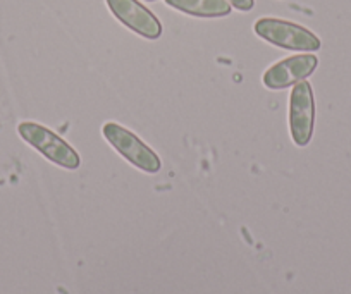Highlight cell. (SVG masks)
Wrapping results in <instances>:
<instances>
[{
    "label": "cell",
    "mask_w": 351,
    "mask_h": 294,
    "mask_svg": "<svg viewBox=\"0 0 351 294\" xmlns=\"http://www.w3.org/2000/svg\"><path fill=\"white\" fill-rule=\"evenodd\" d=\"M253 29L256 36L279 49L295 52H315L320 49L319 36L313 35L310 29L285 19L262 18L255 23Z\"/></svg>",
    "instance_id": "obj_1"
},
{
    "label": "cell",
    "mask_w": 351,
    "mask_h": 294,
    "mask_svg": "<svg viewBox=\"0 0 351 294\" xmlns=\"http://www.w3.org/2000/svg\"><path fill=\"white\" fill-rule=\"evenodd\" d=\"M18 133L29 147L40 151L47 160L53 162L64 169H69V171H74L81 165V158L76 154V150L69 147L62 138L57 136L53 131H50L49 127L26 121V123L19 124Z\"/></svg>",
    "instance_id": "obj_2"
},
{
    "label": "cell",
    "mask_w": 351,
    "mask_h": 294,
    "mask_svg": "<svg viewBox=\"0 0 351 294\" xmlns=\"http://www.w3.org/2000/svg\"><path fill=\"white\" fill-rule=\"evenodd\" d=\"M106 140L112 148H116L130 164L138 167L140 171L155 174L162 169V162L158 155L145 145L134 133L116 123H106L102 127Z\"/></svg>",
    "instance_id": "obj_3"
},
{
    "label": "cell",
    "mask_w": 351,
    "mask_h": 294,
    "mask_svg": "<svg viewBox=\"0 0 351 294\" xmlns=\"http://www.w3.org/2000/svg\"><path fill=\"white\" fill-rule=\"evenodd\" d=\"M315 124V100L312 84L300 81L293 86L289 98V131L296 147H306L313 136Z\"/></svg>",
    "instance_id": "obj_4"
},
{
    "label": "cell",
    "mask_w": 351,
    "mask_h": 294,
    "mask_svg": "<svg viewBox=\"0 0 351 294\" xmlns=\"http://www.w3.org/2000/svg\"><path fill=\"white\" fill-rule=\"evenodd\" d=\"M317 66H319V59L313 53L286 57L263 73V84L269 90H285L300 81H305L310 74H313Z\"/></svg>",
    "instance_id": "obj_5"
},
{
    "label": "cell",
    "mask_w": 351,
    "mask_h": 294,
    "mask_svg": "<svg viewBox=\"0 0 351 294\" xmlns=\"http://www.w3.org/2000/svg\"><path fill=\"white\" fill-rule=\"evenodd\" d=\"M110 12L131 32L147 40H157L162 35V25L154 12L138 0H106Z\"/></svg>",
    "instance_id": "obj_6"
},
{
    "label": "cell",
    "mask_w": 351,
    "mask_h": 294,
    "mask_svg": "<svg viewBox=\"0 0 351 294\" xmlns=\"http://www.w3.org/2000/svg\"><path fill=\"white\" fill-rule=\"evenodd\" d=\"M169 8L193 18H224L231 14L228 0H165Z\"/></svg>",
    "instance_id": "obj_7"
},
{
    "label": "cell",
    "mask_w": 351,
    "mask_h": 294,
    "mask_svg": "<svg viewBox=\"0 0 351 294\" xmlns=\"http://www.w3.org/2000/svg\"><path fill=\"white\" fill-rule=\"evenodd\" d=\"M228 2L231 4V8L238 9L241 12L252 11L253 5H255V0H228Z\"/></svg>",
    "instance_id": "obj_8"
},
{
    "label": "cell",
    "mask_w": 351,
    "mask_h": 294,
    "mask_svg": "<svg viewBox=\"0 0 351 294\" xmlns=\"http://www.w3.org/2000/svg\"><path fill=\"white\" fill-rule=\"evenodd\" d=\"M147 2H155V0H147Z\"/></svg>",
    "instance_id": "obj_9"
}]
</instances>
